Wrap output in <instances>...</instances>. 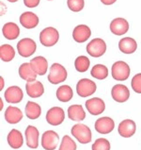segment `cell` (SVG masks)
<instances>
[{"label":"cell","instance_id":"obj_5","mask_svg":"<svg viewBox=\"0 0 141 150\" xmlns=\"http://www.w3.org/2000/svg\"><path fill=\"white\" fill-rule=\"evenodd\" d=\"M59 39L58 31L55 28L49 27L41 30L40 34V42L44 46H53L58 42Z\"/></svg>","mask_w":141,"mask_h":150},{"label":"cell","instance_id":"obj_17","mask_svg":"<svg viewBox=\"0 0 141 150\" xmlns=\"http://www.w3.org/2000/svg\"><path fill=\"white\" fill-rule=\"evenodd\" d=\"M129 29V24L124 18H116L110 23V30L117 36L125 34Z\"/></svg>","mask_w":141,"mask_h":150},{"label":"cell","instance_id":"obj_10","mask_svg":"<svg viewBox=\"0 0 141 150\" xmlns=\"http://www.w3.org/2000/svg\"><path fill=\"white\" fill-rule=\"evenodd\" d=\"M111 96L112 98L119 103H123L127 101L130 97V91L125 85L123 84H117L113 86L111 90Z\"/></svg>","mask_w":141,"mask_h":150},{"label":"cell","instance_id":"obj_25","mask_svg":"<svg viewBox=\"0 0 141 150\" xmlns=\"http://www.w3.org/2000/svg\"><path fill=\"white\" fill-rule=\"evenodd\" d=\"M68 116L72 121L80 122L86 118V112L81 105H72L68 108Z\"/></svg>","mask_w":141,"mask_h":150},{"label":"cell","instance_id":"obj_31","mask_svg":"<svg viewBox=\"0 0 141 150\" xmlns=\"http://www.w3.org/2000/svg\"><path fill=\"white\" fill-rule=\"evenodd\" d=\"M90 65V61L87 58L86 56H79V57L76 58L75 62H74V67L76 71H78L80 73H84L87 72V70L89 68Z\"/></svg>","mask_w":141,"mask_h":150},{"label":"cell","instance_id":"obj_13","mask_svg":"<svg viewBox=\"0 0 141 150\" xmlns=\"http://www.w3.org/2000/svg\"><path fill=\"white\" fill-rule=\"evenodd\" d=\"M119 134L123 138H130L133 136L136 131V125L135 123L131 119L123 120L119 123L118 128Z\"/></svg>","mask_w":141,"mask_h":150},{"label":"cell","instance_id":"obj_37","mask_svg":"<svg viewBox=\"0 0 141 150\" xmlns=\"http://www.w3.org/2000/svg\"><path fill=\"white\" fill-rule=\"evenodd\" d=\"M117 0H101V2L102 4H105V5H112Z\"/></svg>","mask_w":141,"mask_h":150},{"label":"cell","instance_id":"obj_26","mask_svg":"<svg viewBox=\"0 0 141 150\" xmlns=\"http://www.w3.org/2000/svg\"><path fill=\"white\" fill-rule=\"evenodd\" d=\"M2 33L8 40H15L20 35V28L15 23H6L2 28Z\"/></svg>","mask_w":141,"mask_h":150},{"label":"cell","instance_id":"obj_19","mask_svg":"<svg viewBox=\"0 0 141 150\" xmlns=\"http://www.w3.org/2000/svg\"><path fill=\"white\" fill-rule=\"evenodd\" d=\"M20 23L24 28L27 29H31L36 28L39 24V17L34 12L25 11L20 16Z\"/></svg>","mask_w":141,"mask_h":150},{"label":"cell","instance_id":"obj_7","mask_svg":"<svg viewBox=\"0 0 141 150\" xmlns=\"http://www.w3.org/2000/svg\"><path fill=\"white\" fill-rule=\"evenodd\" d=\"M17 49H18L20 56H22L24 58H27L35 53L37 49V45L34 42V40L30 39V38H24V39L18 42Z\"/></svg>","mask_w":141,"mask_h":150},{"label":"cell","instance_id":"obj_27","mask_svg":"<svg viewBox=\"0 0 141 150\" xmlns=\"http://www.w3.org/2000/svg\"><path fill=\"white\" fill-rule=\"evenodd\" d=\"M41 114V108L39 104L35 102L28 101L25 106V115L30 120L38 119Z\"/></svg>","mask_w":141,"mask_h":150},{"label":"cell","instance_id":"obj_4","mask_svg":"<svg viewBox=\"0 0 141 150\" xmlns=\"http://www.w3.org/2000/svg\"><path fill=\"white\" fill-rule=\"evenodd\" d=\"M96 83L88 79H80L76 84V92L81 97H88L96 92Z\"/></svg>","mask_w":141,"mask_h":150},{"label":"cell","instance_id":"obj_11","mask_svg":"<svg viewBox=\"0 0 141 150\" xmlns=\"http://www.w3.org/2000/svg\"><path fill=\"white\" fill-rule=\"evenodd\" d=\"M86 108L90 114L99 115L105 111V104L102 98L94 97L86 101Z\"/></svg>","mask_w":141,"mask_h":150},{"label":"cell","instance_id":"obj_22","mask_svg":"<svg viewBox=\"0 0 141 150\" xmlns=\"http://www.w3.org/2000/svg\"><path fill=\"white\" fill-rule=\"evenodd\" d=\"M19 76L20 78L27 81V82H31V81H35L37 79L36 72L33 70L30 63H23L22 65L19 67Z\"/></svg>","mask_w":141,"mask_h":150},{"label":"cell","instance_id":"obj_40","mask_svg":"<svg viewBox=\"0 0 141 150\" xmlns=\"http://www.w3.org/2000/svg\"><path fill=\"white\" fill-rule=\"evenodd\" d=\"M49 1H51V0H49Z\"/></svg>","mask_w":141,"mask_h":150},{"label":"cell","instance_id":"obj_23","mask_svg":"<svg viewBox=\"0 0 141 150\" xmlns=\"http://www.w3.org/2000/svg\"><path fill=\"white\" fill-rule=\"evenodd\" d=\"M7 141H8V145L13 149L20 148L24 144L23 135L17 129H11L10 131V133L8 134V137H7Z\"/></svg>","mask_w":141,"mask_h":150},{"label":"cell","instance_id":"obj_18","mask_svg":"<svg viewBox=\"0 0 141 150\" xmlns=\"http://www.w3.org/2000/svg\"><path fill=\"white\" fill-rule=\"evenodd\" d=\"M25 90H27V93L29 97L31 98H38L41 96L44 93V87L41 81H31V82H27L25 85Z\"/></svg>","mask_w":141,"mask_h":150},{"label":"cell","instance_id":"obj_1","mask_svg":"<svg viewBox=\"0 0 141 150\" xmlns=\"http://www.w3.org/2000/svg\"><path fill=\"white\" fill-rule=\"evenodd\" d=\"M72 135L78 141L80 144H88L91 142L92 134L91 130L88 126L84 124H76L71 129Z\"/></svg>","mask_w":141,"mask_h":150},{"label":"cell","instance_id":"obj_34","mask_svg":"<svg viewBox=\"0 0 141 150\" xmlns=\"http://www.w3.org/2000/svg\"><path fill=\"white\" fill-rule=\"evenodd\" d=\"M68 8L74 12H78L83 10L85 6L84 0H67Z\"/></svg>","mask_w":141,"mask_h":150},{"label":"cell","instance_id":"obj_9","mask_svg":"<svg viewBox=\"0 0 141 150\" xmlns=\"http://www.w3.org/2000/svg\"><path fill=\"white\" fill-rule=\"evenodd\" d=\"M65 119V112L60 107H53L46 113V121L52 126H58Z\"/></svg>","mask_w":141,"mask_h":150},{"label":"cell","instance_id":"obj_12","mask_svg":"<svg viewBox=\"0 0 141 150\" xmlns=\"http://www.w3.org/2000/svg\"><path fill=\"white\" fill-rule=\"evenodd\" d=\"M115 127V123L110 117H101L95 122V130L101 134H108L112 132Z\"/></svg>","mask_w":141,"mask_h":150},{"label":"cell","instance_id":"obj_29","mask_svg":"<svg viewBox=\"0 0 141 150\" xmlns=\"http://www.w3.org/2000/svg\"><path fill=\"white\" fill-rule=\"evenodd\" d=\"M15 57L14 48L10 45H2L0 46V58L3 62H11Z\"/></svg>","mask_w":141,"mask_h":150},{"label":"cell","instance_id":"obj_2","mask_svg":"<svg viewBox=\"0 0 141 150\" xmlns=\"http://www.w3.org/2000/svg\"><path fill=\"white\" fill-rule=\"evenodd\" d=\"M67 79V70L63 65L59 63H54L50 68L48 80L52 84L62 83Z\"/></svg>","mask_w":141,"mask_h":150},{"label":"cell","instance_id":"obj_24","mask_svg":"<svg viewBox=\"0 0 141 150\" xmlns=\"http://www.w3.org/2000/svg\"><path fill=\"white\" fill-rule=\"evenodd\" d=\"M119 48L124 54H132L135 52L136 48H137V44L135 39L131 37L122 38L119 42Z\"/></svg>","mask_w":141,"mask_h":150},{"label":"cell","instance_id":"obj_38","mask_svg":"<svg viewBox=\"0 0 141 150\" xmlns=\"http://www.w3.org/2000/svg\"><path fill=\"white\" fill-rule=\"evenodd\" d=\"M1 82H2V83H1V90H2V89H3V85L5 84V83H3V79H2V78H1Z\"/></svg>","mask_w":141,"mask_h":150},{"label":"cell","instance_id":"obj_21","mask_svg":"<svg viewBox=\"0 0 141 150\" xmlns=\"http://www.w3.org/2000/svg\"><path fill=\"white\" fill-rule=\"evenodd\" d=\"M23 112L19 108L13 106L8 107L5 111V120L8 124H17L23 119Z\"/></svg>","mask_w":141,"mask_h":150},{"label":"cell","instance_id":"obj_6","mask_svg":"<svg viewBox=\"0 0 141 150\" xmlns=\"http://www.w3.org/2000/svg\"><path fill=\"white\" fill-rule=\"evenodd\" d=\"M106 51V44L105 42L100 39V38H95L90 41L87 45V52L93 58H99L102 56Z\"/></svg>","mask_w":141,"mask_h":150},{"label":"cell","instance_id":"obj_30","mask_svg":"<svg viewBox=\"0 0 141 150\" xmlns=\"http://www.w3.org/2000/svg\"><path fill=\"white\" fill-rule=\"evenodd\" d=\"M90 75L93 76L94 79H105L107 78L108 76V69L105 65L102 64H96L92 67V69L90 71Z\"/></svg>","mask_w":141,"mask_h":150},{"label":"cell","instance_id":"obj_8","mask_svg":"<svg viewBox=\"0 0 141 150\" xmlns=\"http://www.w3.org/2000/svg\"><path fill=\"white\" fill-rule=\"evenodd\" d=\"M59 143V136L54 130H47L41 136V146L45 150H55Z\"/></svg>","mask_w":141,"mask_h":150},{"label":"cell","instance_id":"obj_15","mask_svg":"<svg viewBox=\"0 0 141 150\" xmlns=\"http://www.w3.org/2000/svg\"><path fill=\"white\" fill-rule=\"evenodd\" d=\"M25 141L28 147L36 149L39 146V136L40 132L34 126H28L25 129Z\"/></svg>","mask_w":141,"mask_h":150},{"label":"cell","instance_id":"obj_39","mask_svg":"<svg viewBox=\"0 0 141 150\" xmlns=\"http://www.w3.org/2000/svg\"><path fill=\"white\" fill-rule=\"evenodd\" d=\"M8 1H10V2H11V3H14V2H16V1H18V0H8Z\"/></svg>","mask_w":141,"mask_h":150},{"label":"cell","instance_id":"obj_3","mask_svg":"<svg viewBox=\"0 0 141 150\" xmlns=\"http://www.w3.org/2000/svg\"><path fill=\"white\" fill-rule=\"evenodd\" d=\"M130 67L125 62H116L111 68V74L114 79L118 81L126 80L130 76Z\"/></svg>","mask_w":141,"mask_h":150},{"label":"cell","instance_id":"obj_14","mask_svg":"<svg viewBox=\"0 0 141 150\" xmlns=\"http://www.w3.org/2000/svg\"><path fill=\"white\" fill-rule=\"evenodd\" d=\"M4 96H5V99L8 103L17 104V103L22 101L24 97V93L22 89L18 86H11L6 90Z\"/></svg>","mask_w":141,"mask_h":150},{"label":"cell","instance_id":"obj_35","mask_svg":"<svg viewBox=\"0 0 141 150\" xmlns=\"http://www.w3.org/2000/svg\"><path fill=\"white\" fill-rule=\"evenodd\" d=\"M131 86L133 91L137 93H141V73L133 76L131 81Z\"/></svg>","mask_w":141,"mask_h":150},{"label":"cell","instance_id":"obj_33","mask_svg":"<svg viewBox=\"0 0 141 150\" xmlns=\"http://www.w3.org/2000/svg\"><path fill=\"white\" fill-rule=\"evenodd\" d=\"M92 150H110V143L105 138L97 139L92 144Z\"/></svg>","mask_w":141,"mask_h":150},{"label":"cell","instance_id":"obj_28","mask_svg":"<svg viewBox=\"0 0 141 150\" xmlns=\"http://www.w3.org/2000/svg\"><path fill=\"white\" fill-rule=\"evenodd\" d=\"M55 95H57V98L59 101L68 102L74 96V92H72V89L69 85H62L57 90Z\"/></svg>","mask_w":141,"mask_h":150},{"label":"cell","instance_id":"obj_16","mask_svg":"<svg viewBox=\"0 0 141 150\" xmlns=\"http://www.w3.org/2000/svg\"><path fill=\"white\" fill-rule=\"evenodd\" d=\"M91 35V30L88 25H79L77 27H75L74 31H72V38L74 40L77 42H86Z\"/></svg>","mask_w":141,"mask_h":150},{"label":"cell","instance_id":"obj_36","mask_svg":"<svg viewBox=\"0 0 141 150\" xmlns=\"http://www.w3.org/2000/svg\"><path fill=\"white\" fill-rule=\"evenodd\" d=\"M25 5L27 6V8H36L38 5L40 4V0H24Z\"/></svg>","mask_w":141,"mask_h":150},{"label":"cell","instance_id":"obj_20","mask_svg":"<svg viewBox=\"0 0 141 150\" xmlns=\"http://www.w3.org/2000/svg\"><path fill=\"white\" fill-rule=\"evenodd\" d=\"M29 63H30L31 67L36 72L37 75L43 76L46 74L47 69H48V62L46 61V59L44 57L38 56V57L32 59Z\"/></svg>","mask_w":141,"mask_h":150},{"label":"cell","instance_id":"obj_32","mask_svg":"<svg viewBox=\"0 0 141 150\" xmlns=\"http://www.w3.org/2000/svg\"><path fill=\"white\" fill-rule=\"evenodd\" d=\"M58 150H76V144L70 136L65 135L63 137Z\"/></svg>","mask_w":141,"mask_h":150}]
</instances>
